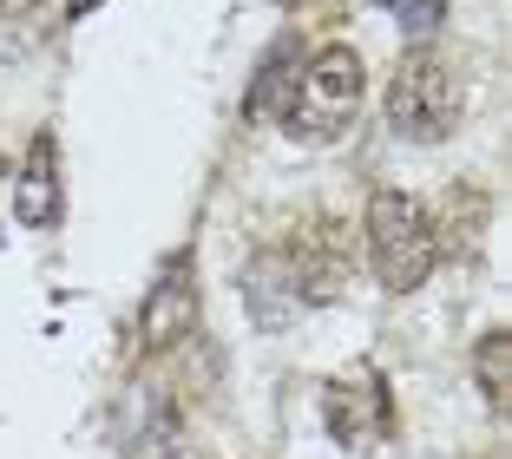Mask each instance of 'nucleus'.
<instances>
[{"instance_id": "0eeeda50", "label": "nucleus", "mask_w": 512, "mask_h": 459, "mask_svg": "<svg viewBox=\"0 0 512 459\" xmlns=\"http://www.w3.org/2000/svg\"><path fill=\"white\" fill-rule=\"evenodd\" d=\"M14 217L27 230H53L60 223V164H53V138H33V158L20 171V191H14Z\"/></svg>"}, {"instance_id": "f8f14e48", "label": "nucleus", "mask_w": 512, "mask_h": 459, "mask_svg": "<svg viewBox=\"0 0 512 459\" xmlns=\"http://www.w3.org/2000/svg\"><path fill=\"white\" fill-rule=\"evenodd\" d=\"M394 14H401L407 33H434L440 27V0H394Z\"/></svg>"}, {"instance_id": "9b49d317", "label": "nucleus", "mask_w": 512, "mask_h": 459, "mask_svg": "<svg viewBox=\"0 0 512 459\" xmlns=\"http://www.w3.org/2000/svg\"><path fill=\"white\" fill-rule=\"evenodd\" d=\"M132 459H184V433H178L171 400H145V427L132 433Z\"/></svg>"}, {"instance_id": "423d86ee", "label": "nucleus", "mask_w": 512, "mask_h": 459, "mask_svg": "<svg viewBox=\"0 0 512 459\" xmlns=\"http://www.w3.org/2000/svg\"><path fill=\"white\" fill-rule=\"evenodd\" d=\"M197 322V282H191V256H171L165 276L151 282L145 309H138V348L145 355H165L171 341H184Z\"/></svg>"}, {"instance_id": "39448f33", "label": "nucleus", "mask_w": 512, "mask_h": 459, "mask_svg": "<svg viewBox=\"0 0 512 459\" xmlns=\"http://www.w3.org/2000/svg\"><path fill=\"white\" fill-rule=\"evenodd\" d=\"M322 420H329V433L342 446H381L388 440V427H394V394H388V381H381L375 368H348V374H335L329 387H322Z\"/></svg>"}, {"instance_id": "20e7f679", "label": "nucleus", "mask_w": 512, "mask_h": 459, "mask_svg": "<svg viewBox=\"0 0 512 459\" xmlns=\"http://www.w3.org/2000/svg\"><path fill=\"white\" fill-rule=\"evenodd\" d=\"M276 256H283V276L289 289H296V302H335L348 289V237L342 223L329 217H309L289 243H276Z\"/></svg>"}, {"instance_id": "ddd939ff", "label": "nucleus", "mask_w": 512, "mask_h": 459, "mask_svg": "<svg viewBox=\"0 0 512 459\" xmlns=\"http://www.w3.org/2000/svg\"><path fill=\"white\" fill-rule=\"evenodd\" d=\"M86 7H99V0H66V14H86Z\"/></svg>"}, {"instance_id": "7ed1b4c3", "label": "nucleus", "mask_w": 512, "mask_h": 459, "mask_svg": "<svg viewBox=\"0 0 512 459\" xmlns=\"http://www.w3.org/2000/svg\"><path fill=\"white\" fill-rule=\"evenodd\" d=\"M460 105H467V86L440 53H407L388 79V125L407 145H440V138L460 125Z\"/></svg>"}, {"instance_id": "f257e3e1", "label": "nucleus", "mask_w": 512, "mask_h": 459, "mask_svg": "<svg viewBox=\"0 0 512 459\" xmlns=\"http://www.w3.org/2000/svg\"><path fill=\"white\" fill-rule=\"evenodd\" d=\"M362 86H368V73L355 60V46H322L316 60L296 73V92L283 105V132L302 138V145L342 138L355 125V112H362Z\"/></svg>"}, {"instance_id": "9d476101", "label": "nucleus", "mask_w": 512, "mask_h": 459, "mask_svg": "<svg viewBox=\"0 0 512 459\" xmlns=\"http://www.w3.org/2000/svg\"><path fill=\"white\" fill-rule=\"evenodd\" d=\"M473 381H480L486 407L506 414V394H512V335H506V328L480 335V348H473Z\"/></svg>"}, {"instance_id": "f03ea898", "label": "nucleus", "mask_w": 512, "mask_h": 459, "mask_svg": "<svg viewBox=\"0 0 512 459\" xmlns=\"http://www.w3.org/2000/svg\"><path fill=\"white\" fill-rule=\"evenodd\" d=\"M434 223H427L421 197L407 191H375L368 197V263H375L381 289H394V296H407V289H421L427 276H434Z\"/></svg>"}, {"instance_id": "6e6552de", "label": "nucleus", "mask_w": 512, "mask_h": 459, "mask_svg": "<svg viewBox=\"0 0 512 459\" xmlns=\"http://www.w3.org/2000/svg\"><path fill=\"white\" fill-rule=\"evenodd\" d=\"M243 296H250V309H256V322H263V328H283V315L302 309L296 289H289V276H283V256H276V250H263L250 269H243Z\"/></svg>"}, {"instance_id": "1a4fd4ad", "label": "nucleus", "mask_w": 512, "mask_h": 459, "mask_svg": "<svg viewBox=\"0 0 512 459\" xmlns=\"http://www.w3.org/2000/svg\"><path fill=\"white\" fill-rule=\"evenodd\" d=\"M302 53L296 46H276L270 60H263V73H256V86H250V119H283V105H289V92H296V73H302Z\"/></svg>"}]
</instances>
